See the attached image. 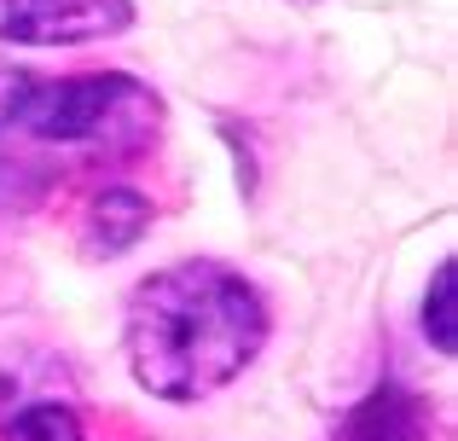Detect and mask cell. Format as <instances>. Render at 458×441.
I'll return each mask as SVG.
<instances>
[{
	"mask_svg": "<svg viewBox=\"0 0 458 441\" xmlns=\"http://www.w3.org/2000/svg\"><path fill=\"white\" fill-rule=\"evenodd\" d=\"M267 343V302L226 261H174L134 284L123 319V349L134 384L157 401H191L250 372Z\"/></svg>",
	"mask_w": 458,
	"mask_h": 441,
	"instance_id": "6da1fadb",
	"label": "cell"
},
{
	"mask_svg": "<svg viewBox=\"0 0 458 441\" xmlns=\"http://www.w3.org/2000/svg\"><path fill=\"white\" fill-rule=\"evenodd\" d=\"M163 99L140 76L123 70H88V76H35L18 111V134L81 157H134L157 140Z\"/></svg>",
	"mask_w": 458,
	"mask_h": 441,
	"instance_id": "7a4b0ae2",
	"label": "cell"
},
{
	"mask_svg": "<svg viewBox=\"0 0 458 441\" xmlns=\"http://www.w3.org/2000/svg\"><path fill=\"white\" fill-rule=\"evenodd\" d=\"M134 23V0H0V41L12 47H88Z\"/></svg>",
	"mask_w": 458,
	"mask_h": 441,
	"instance_id": "3957f363",
	"label": "cell"
},
{
	"mask_svg": "<svg viewBox=\"0 0 458 441\" xmlns=\"http://www.w3.org/2000/svg\"><path fill=\"white\" fill-rule=\"evenodd\" d=\"M429 436H436V412L406 384H377L331 430V441H429Z\"/></svg>",
	"mask_w": 458,
	"mask_h": 441,
	"instance_id": "277c9868",
	"label": "cell"
},
{
	"mask_svg": "<svg viewBox=\"0 0 458 441\" xmlns=\"http://www.w3.org/2000/svg\"><path fill=\"white\" fill-rule=\"evenodd\" d=\"M151 226V198L134 186H99L88 198V216H81V238H88L93 256H123L146 238Z\"/></svg>",
	"mask_w": 458,
	"mask_h": 441,
	"instance_id": "5b68a950",
	"label": "cell"
},
{
	"mask_svg": "<svg viewBox=\"0 0 458 441\" xmlns=\"http://www.w3.org/2000/svg\"><path fill=\"white\" fill-rule=\"evenodd\" d=\"M6 441H88V430H81L76 407H64V401H30L12 412Z\"/></svg>",
	"mask_w": 458,
	"mask_h": 441,
	"instance_id": "8992f818",
	"label": "cell"
},
{
	"mask_svg": "<svg viewBox=\"0 0 458 441\" xmlns=\"http://www.w3.org/2000/svg\"><path fill=\"white\" fill-rule=\"evenodd\" d=\"M453 261H441L436 279H429V296H424V337L436 343V354H453L458 349V291H453Z\"/></svg>",
	"mask_w": 458,
	"mask_h": 441,
	"instance_id": "52a82bcc",
	"label": "cell"
},
{
	"mask_svg": "<svg viewBox=\"0 0 458 441\" xmlns=\"http://www.w3.org/2000/svg\"><path fill=\"white\" fill-rule=\"evenodd\" d=\"M30 88H35V70L0 58V140L18 128V111H23V99H30Z\"/></svg>",
	"mask_w": 458,
	"mask_h": 441,
	"instance_id": "ba28073f",
	"label": "cell"
}]
</instances>
